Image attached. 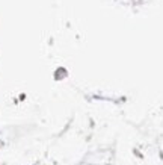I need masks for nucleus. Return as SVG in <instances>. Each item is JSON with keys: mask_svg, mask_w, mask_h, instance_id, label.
<instances>
[]
</instances>
